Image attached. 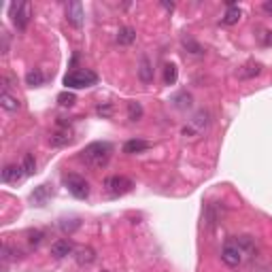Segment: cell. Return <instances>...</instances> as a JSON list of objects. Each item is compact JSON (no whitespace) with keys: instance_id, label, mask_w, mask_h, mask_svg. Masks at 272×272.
<instances>
[{"instance_id":"obj_23","label":"cell","mask_w":272,"mask_h":272,"mask_svg":"<svg viewBox=\"0 0 272 272\" xmlns=\"http://www.w3.org/2000/svg\"><path fill=\"white\" fill-rule=\"evenodd\" d=\"M260 73H262V66H260V64H247V66L238 73V77H240V79H251V77H257Z\"/></svg>"},{"instance_id":"obj_13","label":"cell","mask_w":272,"mask_h":272,"mask_svg":"<svg viewBox=\"0 0 272 272\" xmlns=\"http://www.w3.org/2000/svg\"><path fill=\"white\" fill-rule=\"evenodd\" d=\"M0 106H2L4 111H9V113H15V111H19V100L15 98V96H11L9 91H2L0 94Z\"/></svg>"},{"instance_id":"obj_17","label":"cell","mask_w":272,"mask_h":272,"mask_svg":"<svg viewBox=\"0 0 272 272\" xmlns=\"http://www.w3.org/2000/svg\"><path fill=\"white\" fill-rule=\"evenodd\" d=\"M240 15H242V13H240V9H238V6H234V4H232L230 9L226 11V15L221 17V21H224L226 26H234V24H238Z\"/></svg>"},{"instance_id":"obj_11","label":"cell","mask_w":272,"mask_h":272,"mask_svg":"<svg viewBox=\"0 0 272 272\" xmlns=\"http://www.w3.org/2000/svg\"><path fill=\"white\" fill-rule=\"evenodd\" d=\"M147 149H151V142H147V140H142V138H130L124 145V153H128V155L145 153Z\"/></svg>"},{"instance_id":"obj_21","label":"cell","mask_w":272,"mask_h":272,"mask_svg":"<svg viewBox=\"0 0 272 272\" xmlns=\"http://www.w3.org/2000/svg\"><path fill=\"white\" fill-rule=\"evenodd\" d=\"M183 47L187 49V51L191 53V55H202L204 53V49H202V45H200V43H196L194 39H183Z\"/></svg>"},{"instance_id":"obj_7","label":"cell","mask_w":272,"mask_h":272,"mask_svg":"<svg viewBox=\"0 0 272 272\" xmlns=\"http://www.w3.org/2000/svg\"><path fill=\"white\" fill-rule=\"evenodd\" d=\"M209 111H198L194 117H191V121H189V126H185L183 128V136H196V134H200L204 130L206 126H209Z\"/></svg>"},{"instance_id":"obj_29","label":"cell","mask_w":272,"mask_h":272,"mask_svg":"<svg viewBox=\"0 0 272 272\" xmlns=\"http://www.w3.org/2000/svg\"><path fill=\"white\" fill-rule=\"evenodd\" d=\"M11 83H13V79H11V77H2V88H4V91L9 90V88H13Z\"/></svg>"},{"instance_id":"obj_2","label":"cell","mask_w":272,"mask_h":272,"mask_svg":"<svg viewBox=\"0 0 272 272\" xmlns=\"http://www.w3.org/2000/svg\"><path fill=\"white\" fill-rule=\"evenodd\" d=\"M98 83V75L91 73L88 68H81V70H73L64 77V85L70 90H81V88H91V85Z\"/></svg>"},{"instance_id":"obj_15","label":"cell","mask_w":272,"mask_h":272,"mask_svg":"<svg viewBox=\"0 0 272 272\" xmlns=\"http://www.w3.org/2000/svg\"><path fill=\"white\" fill-rule=\"evenodd\" d=\"M43 83H45V75H43V70L34 68V70H30V73L26 75V85H28V88H39V85H43Z\"/></svg>"},{"instance_id":"obj_28","label":"cell","mask_w":272,"mask_h":272,"mask_svg":"<svg viewBox=\"0 0 272 272\" xmlns=\"http://www.w3.org/2000/svg\"><path fill=\"white\" fill-rule=\"evenodd\" d=\"M98 113H100V115H111V104H100L98 106Z\"/></svg>"},{"instance_id":"obj_30","label":"cell","mask_w":272,"mask_h":272,"mask_svg":"<svg viewBox=\"0 0 272 272\" xmlns=\"http://www.w3.org/2000/svg\"><path fill=\"white\" fill-rule=\"evenodd\" d=\"M264 11L270 13V15H272V2H264Z\"/></svg>"},{"instance_id":"obj_6","label":"cell","mask_w":272,"mask_h":272,"mask_svg":"<svg viewBox=\"0 0 272 272\" xmlns=\"http://www.w3.org/2000/svg\"><path fill=\"white\" fill-rule=\"evenodd\" d=\"M221 262L230 268H236L242 262V249L238 242H226V247L221 249Z\"/></svg>"},{"instance_id":"obj_18","label":"cell","mask_w":272,"mask_h":272,"mask_svg":"<svg viewBox=\"0 0 272 272\" xmlns=\"http://www.w3.org/2000/svg\"><path fill=\"white\" fill-rule=\"evenodd\" d=\"M177 77H179V70L173 62H168L166 66H164V83L166 85H175L177 83Z\"/></svg>"},{"instance_id":"obj_12","label":"cell","mask_w":272,"mask_h":272,"mask_svg":"<svg viewBox=\"0 0 272 272\" xmlns=\"http://www.w3.org/2000/svg\"><path fill=\"white\" fill-rule=\"evenodd\" d=\"M138 79L142 83H151L153 81V64L147 55H142L138 62Z\"/></svg>"},{"instance_id":"obj_25","label":"cell","mask_w":272,"mask_h":272,"mask_svg":"<svg viewBox=\"0 0 272 272\" xmlns=\"http://www.w3.org/2000/svg\"><path fill=\"white\" fill-rule=\"evenodd\" d=\"M58 102H60V106H73L77 102V96L73 94V91H62V94L58 96Z\"/></svg>"},{"instance_id":"obj_14","label":"cell","mask_w":272,"mask_h":272,"mask_svg":"<svg viewBox=\"0 0 272 272\" xmlns=\"http://www.w3.org/2000/svg\"><path fill=\"white\" fill-rule=\"evenodd\" d=\"M134 41H136V30L130 28V26L121 28V30L117 32V43H119V45H132Z\"/></svg>"},{"instance_id":"obj_3","label":"cell","mask_w":272,"mask_h":272,"mask_svg":"<svg viewBox=\"0 0 272 272\" xmlns=\"http://www.w3.org/2000/svg\"><path fill=\"white\" fill-rule=\"evenodd\" d=\"M132 187H134V183L128 177H121V175H113L104 181V189L111 198L124 196V194H128V191H132Z\"/></svg>"},{"instance_id":"obj_4","label":"cell","mask_w":272,"mask_h":272,"mask_svg":"<svg viewBox=\"0 0 272 272\" xmlns=\"http://www.w3.org/2000/svg\"><path fill=\"white\" fill-rule=\"evenodd\" d=\"M64 185H66V189L79 200H85L90 196V183L79 175H66L64 177Z\"/></svg>"},{"instance_id":"obj_20","label":"cell","mask_w":272,"mask_h":272,"mask_svg":"<svg viewBox=\"0 0 272 272\" xmlns=\"http://www.w3.org/2000/svg\"><path fill=\"white\" fill-rule=\"evenodd\" d=\"M173 102H175L177 109L185 111V109H189V106H191V96L187 94V91H181V94H177V96L173 98Z\"/></svg>"},{"instance_id":"obj_8","label":"cell","mask_w":272,"mask_h":272,"mask_svg":"<svg viewBox=\"0 0 272 272\" xmlns=\"http://www.w3.org/2000/svg\"><path fill=\"white\" fill-rule=\"evenodd\" d=\"M66 19H68L70 26L81 28V26H83V19H85L83 4H81V2H70V4L66 6Z\"/></svg>"},{"instance_id":"obj_22","label":"cell","mask_w":272,"mask_h":272,"mask_svg":"<svg viewBox=\"0 0 272 272\" xmlns=\"http://www.w3.org/2000/svg\"><path fill=\"white\" fill-rule=\"evenodd\" d=\"M21 168H24L26 175H34L37 173V162H34V155L32 153H26L24 160H21Z\"/></svg>"},{"instance_id":"obj_27","label":"cell","mask_w":272,"mask_h":272,"mask_svg":"<svg viewBox=\"0 0 272 272\" xmlns=\"http://www.w3.org/2000/svg\"><path fill=\"white\" fill-rule=\"evenodd\" d=\"M45 196H47V185H41V187L32 194V200H37V202H43V200H45Z\"/></svg>"},{"instance_id":"obj_19","label":"cell","mask_w":272,"mask_h":272,"mask_svg":"<svg viewBox=\"0 0 272 272\" xmlns=\"http://www.w3.org/2000/svg\"><path fill=\"white\" fill-rule=\"evenodd\" d=\"M77 262L81 264V266H90V264L96 262V253L91 251V249H81V251L77 253Z\"/></svg>"},{"instance_id":"obj_16","label":"cell","mask_w":272,"mask_h":272,"mask_svg":"<svg viewBox=\"0 0 272 272\" xmlns=\"http://www.w3.org/2000/svg\"><path fill=\"white\" fill-rule=\"evenodd\" d=\"M49 142H51V147H66L70 142V134L66 130H58L49 136Z\"/></svg>"},{"instance_id":"obj_9","label":"cell","mask_w":272,"mask_h":272,"mask_svg":"<svg viewBox=\"0 0 272 272\" xmlns=\"http://www.w3.org/2000/svg\"><path fill=\"white\" fill-rule=\"evenodd\" d=\"M73 251H75L73 242L66 240V238H60V240H55L51 245V255L55 257V260H64V257H68Z\"/></svg>"},{"instance_id":"obj_5","label":"cell","mask_w":272,"mask_h":272,"mask_svg":"<svg viewBox=\"0 0 272 272\" xmlns=\"http://www.w3.org/2000/svg\"><path fill=\"white\" fill-rule=\"evenodd\" d=\"M11 17H13V24H15L17 30H26L28 24H30V17H32V4L30 2L13 4L11 6Z\"/></svg>"},{"instance_id":"obj_10","label":"cell","mask_w":272,"mask_h":272,"mask_svg":"<svg viewBox=\"0 0 272 272\" xmlns=\"http://www.w3.org/2000/svg\"><path fill=\"white\" fill-rule=\"evenodd\" d=\"M24 177H26L24 168L17 166V164H9V166H4V170H2V181L4 183H17Z\"/></svg>"},{"instance_id":"obj_26","label":"cell","mask_w":272,"mask_h":272,"mask_svg":"<svg viewBox=\"0 0 272 272\" xmlns=\"http://www.w3.org/2000/svg\"><path fill=\"white\" fill-rule=\"evenodd\" d=\"M43 238H45V232H43V230H34V232L28 234V240H30L32 247H39L43 242Z\"/></svg>"},{"instance_id":"obj_24","label":"cell","mask_w":272,"mask_h":272,"mask_svg":"<svg viewBox=\"0 0 272 272\" xmlns=\"http://www.w3.org/2000/svg\"><path fill=\"white\" fill-rule=\"evenodd\" d=\"M142 117V106L138 102H128V119L138 121Z\"/></svg>"},{"instance_id":"obj_1","label":"cell","mask_w":272,"mask_h":272,"mask_svg":"<svg viewBox=\"0 0 272 272\" xmlns=\"http://www.w3.org/2000/svg\"><path fill=\"white\" fill-rule=\"evenodd\" d=\"M111 153H113V145H111V142L96 140V142H90L85 149H81L79 160H81L85 166H90V168H102V166L109 164Z\"/></svg>"}]
</instances>
